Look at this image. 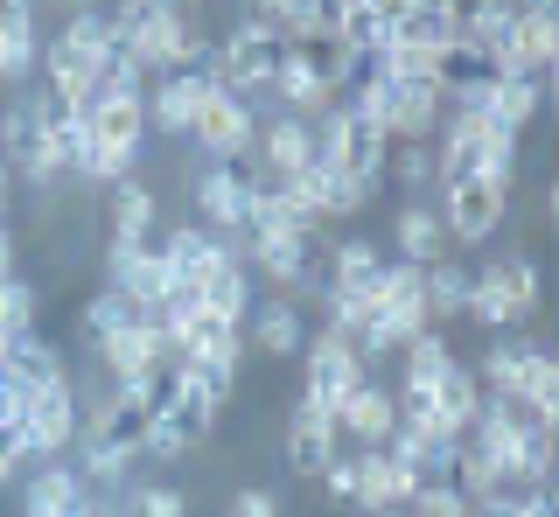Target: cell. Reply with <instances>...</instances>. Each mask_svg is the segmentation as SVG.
Returning <instances> with one entry per match:
<instances>
[{
    "instance_id": "1",
    "label": "cell",
    "mask_w": 559,
    "mask_h": 517,
    "mask_svg": "<svg viewBox=\"0 0 559 517\" xmlns=\"http://www.w3.org/2000/svg\"><path fill=\"white\" fill-rule=\"evenodd\" d=\"M112 49H119L112 14H105V8H78V14L57 28V36L43 43V57H35V71H43V92L63 98L70 112H84V106H92V92H98V71H105V57H112Z\"/></svg>"
},
{
    "instance_id": "2",
    "label": "cell",
    "mask_w": 559,
    "mask_h": 517,
    "mask_svg": "<svg viewBox=\"0 0 559 517\" xmlns=\"http://www.w3.org/2000/svg\"><path fill=\"white\" fill-rule=\"evenodd\" d=\"M280 63H287V36H273V28H259V22H238L231 36H217L203 77H210V92H231L259 112V98L273 92Z\"/></svg>"
},
{
    "instance_id": "3",
    "label": "cell",
    "mask_w": 559,
    "mask_h": 517,
    "mask_svg": "<svg viewBox=\"0 0 559 517\" xmlns=\"http://www.w3.org/2000/svg\"><path fill=\"white\" fill-rule=\"evenodd\" d=\"M468 322H483L489 336L497 329H524V322L538 315V266L532 258H497V266H483V273H468V308H462Z\"/></svg>"
},
{
    "instance_id": "4",
    "label": "cell",
    "mask_w": 559,
    "mask_h": 517,
    "mask_svg": "<svg viewBox=\"0 0 559 517\" xmlns=\"http://www.w3.org/2000/svg\"><path fill=\"white\" fill-rule=\"evenodd\" d=\"M364 377H371V371H364V357L349 350L336 329H314V336L301 342V399H308V406L336 412L349 392L364 385Z\"/></svg>"
},
{
    "instance_id": "5",
    "label": "cell",
    "mask_w": 559,
    "mask_h": 517,
    "mask_svg": "<svg viewBox=\"0 0 559 517\" xmlns=\"http://www.w3.org/2000/svg\"><path fill=\"white\" fill-rule=\"evenodd\" d=\"M511 217V189L497 182H454L441 189V231H448V252H476L503 231Z\"/></svg>"
},
{
    "instance_id": "6",
    "label": "cell",
    "mask_w": 559,
    "mask_h": 517,
    "mask_svg": "<svg viewBox=\"0 0 559 517\" xmlns=\"http://www.w3.org/2000/svg\"><path fill=\"white\" fill-rule=\"evenodd\" d=\"M189 203H197V224L210 238H238L245 211H252V176L238 161H203L197 182H189Z\"/></svg>"
},
{
    "instance_id": "7",
    "label": "cell",
    "mask_w": 559,
    "mask_h": 517,
    "mask_svg": "<svg viewBox=\"0 0 559 517\" xmlns=\"http://www.w3.org/2000/svg\"><path fill=\"white\" fill-rule=\"evenodd\" d=\"M189 141L203 147V161H245L259 141V112L231 92H203L197 119H189Z\"/></svg>"
},
{
    "instance_id": "8",
    "label": "cell",
    "mask_w": 559,
    "mask_h": 517,
    "mask_svg": "<svg viewBox=\"0 0 559 517\" xmlns=\"http://www.w3.org/2000/svg\"><path fill=\"white\" fill-rule=\"evenodd\" d=\"M78 371L70 377H57V385H35L28 392V447L43 461H57V455H70V441H78Z\"/></svg>"
},
{
    "instance_id": "9",
    "label": "cell",
    "mask_w": 559,
    "mask_h": 517,
    "mask_svg": "<svg viewBox=\"0 0 559 517\" xmlns=\"http://www.w3.org/2000/svg\"><path fill=\"white\" fill-rule=\"evenodd\" d=\"M280 455H287V476L314 482V476L329 469V461L343 455V441H336V420H329L322 406L294 399V412H287V441H280Z\"/></svg>"
},
{
    "instance_id": "10",
    "label": "cell",
    "mask_w": 559,
    "mask_h": 517,
    "mask_svg": "<svg viewBox=\"0 0 559 517\" xmlns=\"http://www.w3.org/2000/svg\"><path fill=\"white\" fill-rule=\"evenodd\" d=\"M349 455H357V504H349V510L384 517V510H406L413 504L419 476L399 455H384V447H349Z\"/></svg>"
},
{
    "instance_id": "11",
    "label": "cell",
    "mask_w": 559,
    "mask_h": 517,
    "mask_svg": "<svg viewBox=\"0 0 559 517\" xmlns=\"http://www.w3.org/2000/svg\"><path fill=\"white\" fill-rule=\"evenodd\" d=\"M168 336L182 342L189 364H203V371H224V377L245 371V329H238V322H224V315H210V308H197L189 322H175Z\"/></svg>"
},
{
    "instance_id": "12",
    "label": "cell",
    "mask_w": 559,
    "mask_h": 517,
    "mask_svg": "<svg viewBox=\"0 0 559 517\" xmlns=\"http://www.w3.org/2000/svg\"><path fill=\"white\" fill-rule=\"evenodd\" d=\"M210 92L203 71H162L147 77V133H162V141H189V119H197Z\"/></svg>"
},
{
    "instance_id": "13",
    "label": "cell",
    "mask_w": 559,
    "mask_h": 517,
    "mask_svg": "<svg viewBox=\"0 0 559 517\" xmlns=\"http://www.w3.org/2000/svg\"><path fill=\"white\" fill-rule=\"evenodd\" d=\"M197 294H203L210 315H224V322H238V329H245V315H252V266H245V252L231 245V238H217V252H210Z\"/></svg>"
},
{
    "instance_id": "14",
    "label": "cell",
    "mask_w": 559,
    "mask_h": 517,
    "mask_svg": "<svg viewBox=\"0 0 559 517\" xmlns=\"http://www.w3.org/2000/svg\"><path fill=\"white\" fill-rule=\"evenodd\" d=\"M441 119H448V98H441V84H392V98H384V141L433 147Z\"/></svg>"
},
{
    "instance_id": "15",
    "label": "cell",
    "mask_w": 559,
    "mask_h": 517,
    "mask_svg": "<svg viewBox=\"0 0 559 517\" xmlns=\"http://www.w3.org/2000/svg\"><path fill=\"white\" fill-rule=\"evenodd\" d=\"M329 420H336V441L384 447V441H392V426H399V399L378 385V377H364V385L349 392V399H343L336 412H329Z\"/></svg>"
},
{
    "instance_id": "16",
    "label": "cell",
    "mask_w": 559,
    "mask_h": 517,
    "mask_svg": "<svg viewBox=\"0 0 559 517\" xmlns=\"http://www.w3.org/2000/svg\"><path fill=\"white\" fill-rule=\"evenodd\" d=\"M92 357H98V377H105V385H133L140 371H154V364L168 357V329L127 322V329H119V336H105Z\"/></svg>"
},
{
    "instance_id": "17",
    "label": "cell",
    "mask_w": 559,
    "mask_h": 517,
    "mask_svg": "<svg viewBox=\"0 0 559 517\" xmlns=\"http://www.w3.org/2000/svg\"><path fill=\"white\" fill-rule=\"evenodd\" d=\"M314 238H329V231H280V238H238V252H245V266H259L266 280L280 287V294H294L301 287V273H308V252H314Z\"/></svg>"
},
{
    "instance_id": "18",
    "label": "cell",
    "mask_w": 559,
    "mask_h": 517,
    "mask_svg": "<svg viewBox=\"0 0 559 517\" xmlns=\"http://www.w3.org/2000/svg\"><path fill=\"white\" fill-rule=\"evenodd\" d=\"M0 377H14V385H57V377H70V357H63V342L57 336H43V322L35 329H22L0 350Z\"/></svg>"
},
{
    "instance_id": "19",
    "label": "cell",
    "mask_w": 559,
    "mask_h": 517,
    "mask_svg": "<svg viewBox=\"0 0 559 517\" xmlns=\"http://www.w3.org/2000/svg\"><path fill=\"white\" fill-rule=\"evenodd\" d=\"M301 342H308V315H301V301H294V294H266V301L252 308V350L259 357L287 364V357H301Z\"/></svg>"
},
{
    "instance_id": "20",
    "label": "cell",
    "mask_w": 559,
    "mask_h": 517,
    "mask_svg": "<svg viewBox=\"0 0 559 517\" xmlns=\"http://www.w3.org/2000/svg\"><path fill=\"white\" fill-rule=\"evenodd\" d=\"M532 350H538V342L524 336V329H497V336H489V350H483L468 371H476V385H483V392H497V399H518V385H524V364H532Z\"/></svg>"
},
{
    "instance_id": "21",
    "label": "cell",
    "mask_w": 559,
    "mask_h": 517,
    "mask_svg": "<svg viewBox=\"0 0 559 517\" xmlns=\"http://www.w3.org/2000/svg\"><path fill=\"white\" fill-rule=\"evenodd\" d=\"M546 112V77H497L483 98V119L497 133H511V141H524V127Z\"/></svg>"
},
{
    "instance_id": "22",
    "label": "cell",
    "mask_w": 559,
    "mask_h": 517,
    "mask_svg": "<svg viewBox=\"0 0 559 517\" xmlns=\"http://www.w3.org/2000/svg\"><path fill=\"white\" fill-rule=\"evenodd\" d=\"M392 238H399V252H392V258H406V266H433V258H454V252H448V231H441V211H433V203H399Z\"/></svg>"
},
{
    "instance_id": "23",
    "label": "cell",
    "mask_w": 559,
    "mask_h": 517,
    "mask_svg": "<svg viewBox=\"0 0 559 517\" xmlns=\"http://www.w3.org/2000/svg\"><path fill=\"white\" fill-rule=\"evenodd\" d=\"M92 490V482L78 476V461H43V469L28 476V496H22V517H63L70 504H78V496Z\"/></svg>"
},
{
    "instance_id": "24",
    "label": "cell",
    "mask_w": 559,
    "mask_h": 517,
    "mask_svg": "<svg viewBox=\"0 0 559 517\" xmlns=\"http://www.w3.org/2000/svg\"><path fill=\"white\" fill-rule=\"evenodd\" d=\"M448 364H454V342H448V329H419V336L406 342V350H399V392H433Z\"/></svg>"
},
{
    "instance_id": "25",
    "label": "cell",
    "mask_w": 559,
    "mask_h": 517,
    "mask_svg": "<svg viewBox=\"0 0 559 517\" xmlns=\"http://www.w3.org/2000/svg\"><path fill=\"white\" fill-rule=\"evenodd\" d=\"M419 294H427V322H433V329L462 322V308H468V266H454V258L419 266Z\"/></svg>"
},
{
    "instance_id": "26",
    "label": "cell",
    "mask_w": 559,
    "mask_h": 517,
    "mask_svg": "<svg viewBox=\"0 0 559 517\" xmlns=\"http://www.w3.org/2000/svg\"><path fill=\"white\" fill-rule=\"evenodd\" d=\"M483 412V385H476V371L454 357V364L441 371V385H433V420L454 426V434H468V420Z\"/></svg>"
},
{
    "instance_id": "27",
    "label": "cell",
    "mask_w": 559,
    "mask_h": 517,
    "mask_svg": "<svg viewBox=\"0 0 559 517\" xmlns=\"http://www.w3.org/2000/svg\"><path fill=\"white\" fill-rule=\"evenodd\" d=\"M518 406L532 412V420H546V426H559V364H552V350H546V342H538V350H532V364H524Z\"/></svg>"
},
{
    "instance_id": "28",
    "label": "cell",
    "mask_w": 559,
    "mask_h": 517,
    "mask_svg": "<svg viewBox=\"0 0 559 517\" xmlns=\"http://www.w3.org/2000/svg\"><path fill=\"white\" fill-rule=\"evenodd\" d=\"M127 322H140V315H133V301L119 294V287H98V294L84 301V315H78V336H84V350H98V342H105V336H119Z\"/></svg>"
},
{
    "instance_id": "29",
    "label": "cell",
    "mask_w": 559,
    "mask_h": 517,
    "mask_svg": "<svg viewBox=\"0 0 559 517\" xmlns=\"http://www.w3.org/2000/svg\"><path fill=\"white\" fill-rule=\"evenodd\" d=\"M43 322V294H35L28 273H14V280H0V342H14L22 329Z\"/></svg>"
},
{
    "instance_id": "30",
    "label": "cell",
    "mask_w": 559,
    "mask_h": 517,
    "mask_svg": "<svg viewBox=\"0 0 559 517\" xmlns=\"http://www.w3.org/2000/svg\"><path fill=\"white\" fill-rule=\"evenodd\" d=\"M238 8H245V22L273 28V36H287V43L308 28V8H301V0H238Z\"/></svg>"
},
{
    "instance_id": "31",
    "label": "cell",
    "mask_w": 559,
    "mask_h": 517,
    "mask_svg": "<svg viewBox=\"0 0 559 517\" xmlns=\"http://www.w3.org/2000/svg\"><path fill=\"white\" fill-rule=\"evenodd\" d=\"M384 182H399V189H427V182H433V147H406V141H392V154H384Z\"/></svg>"
},
{
    "instance_id": "32",
    "label": "cell",
    "mask_w": 559,
    "mask_h": 517,
    "mask_svg": "<svg viewBox=\"0 0 559 517\" xmlns=\"http://www.w3.org/2000/svg\"><path fill=\"white\" fill-rule=\"evenodd\" d=\"M406 517H476V504H468L454 482H419L413 504H406Z\"/></svg>"
},
{
    "instance_id": "33",
    "label": "cell",
    "mask_w": 559,
    "mask_h": 517,
    "mask_svg": "<svg viewBox=\"0 0 559 517\" xmlns=\"http://www.w3.org/2000/svg\"><path fill=\"white\" fill-rule=\"evenodd\" d=\"M524 43H532V71L546 77L559 63V14H524Z\"/></svg>"
},
{
    "instance_id": "34",
    "label": "cell",
    "mask_w": 559,
    "mask_h": 517,
    "mask_svg": "<svg viewBox=\"0 0 559 517\" xmlns=\"http://www.w3.org/2000/svg\"><path fill=\"white\" fill-rule=\"evenodd\" d=\"M133 517H189V496L175 482H147V490H133Z\"/></svg>"
},
{
    "instance_id": "35",
    "label": "cell",
    "mask_w": 559,
    "mask_h": 517,
    "mask_svg": "<svg viewBox=\"0 0 559 517\" xmlns=\"http://www.w3.org/2000/svg\"><path fill=\"white\" fill-rule=\"evenodd\" d=\"M314 482H322V496H329V504H357V455H336V461H329V469L314 476Z\"/></svg>"
},
{
    "instance_id": "36",
    "label": "cell",
    "mask_w": 559,
    "mask_h": 517,
    "mask_svg": "<svg viewBox=\"0 0 559 517\" xmlns=\"http://www.w3.org/2000/svg\"><path fill=\"white\" fill-rule=\"evenodd\" d=\"M224 517H280V496L252 482V490H238V496H231V510H224Z\"/></svg>"
},
{
    "instance_id": "37",
    "label": "cell",
    "mask_w": 559,
    "mask_h": 517,
    "mask_svg": "<svg viewBox=\"0 0 559 517\" xmlns=\"http://www.w3.org/2000/svg\"><path fill=\"white\" fill-rule=\"evenodd\" d=\"M22 273V238H14V224H0V280H14Z\"/></svg>"
},
{
    "instance_id": "38",
    "label": "cell",
    "mask_w": 559,
    "mask_h": 517,
    "mask_svg": "<svg viewBox=\"0 0 559 517\" xmlns=\"http://www.w3.org/2000/svg\"><path fill=\"white\" fill-rule=\"evenodd\" d=\"M14 476H22V455H14V447H0V490H8Z\"/></svg>"
},
{
    "instance_id": "39",
    "label": "cell",
    "mask_w": 559,
    "mask_h": 517,
    "mask_svg": "<svg viewBox=\"0 0 559 517\" xmlns=\"http://www.w3.org/2000/svg\"><path fill=\"white\" fill-rule=\"evenodd\" d=\"M518 14H559V0H511Z\"/></svg>"
},
{
    "instance_id": "40",
    "label": "cell",
    "mask_w": 559,
    "mask_h": 517,
    "mask_svg": "<svg viewBox=\"0 0 559 517\" xmlns=\"http://www.w3.org/2000/svg\"><path fill=\"white\" fill-rule=\"evenodd\" d=\"M63 8H70V14H78V8H98V0H63Z\"/></svg>"
},
{
    "instance_id": "41",
    "label": "cell",
    "mask_w": 559,
    "mask_h": 517,
    "mask_svg": "<svg viewBox=\"0 0 559 517\" xmlns=\"http://www.w3.org/2000/svg\"><path fill=\"white\" fill-rule=\"evenodd\" d=\"M0 168H8V161H0Z\"/></svg>"
}]
</instances>
